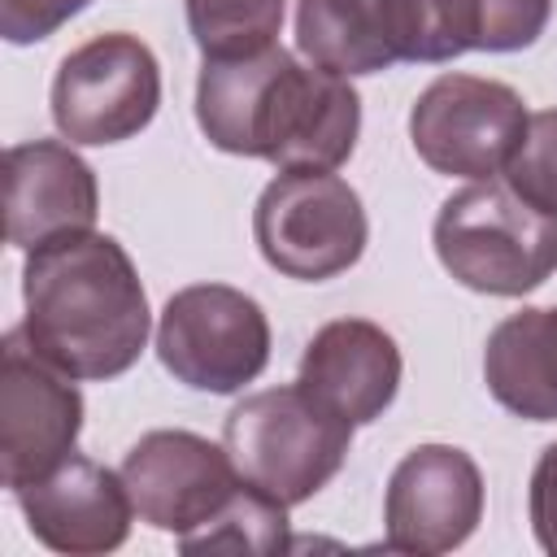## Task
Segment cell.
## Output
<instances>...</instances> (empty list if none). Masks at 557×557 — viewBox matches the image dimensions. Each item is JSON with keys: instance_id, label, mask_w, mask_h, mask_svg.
<instances>
[{"instance_id": "1", "label": "cell", "mask_w": 557, "mask_h": 557, "mask_svg": "<svg viewBox=\"0 0 557 557\" xmlns=\"http://www.w3.org/2000/svg\"><path fill=\"white\" fill-rule=\"evenodd\" d=\"M196 126L231 157L278 170H339L361 135V96L344 74L300 65L287 48L205 61L196 78Z\"/></svg>"}, {"instance_id": "2", "label": "cell", "mask_w": 557, "mask_h": 557, "mask_svg": "<svg viewBox=\"0 0 557 557\" xmlns=\"http://www.w3.org/2000/svg\"><path fill=\"white\" fill-rule=\"evenodd\" d=\"M22 339L70 379H117L148 344V292L131 252L100 231L48 239L22 265Z\"/></svg>"}, {"instance_id": "3", "label": "cell", "mask_w": 557, "mask_h": 557, "mask_svg": "<svg viewBox=\"0 0 557 557\" xmlns=\"http://www.w3.org/2000/svg\"><path fill=\"white\" fill-rule=\"evenodd\" d=\"M431 244L440 265L483 296H527L557 274V218L496 178L453 191L435 213Z\"/></svg>"}, {"instance_id": "4", "label": "cell", "mask_w": 557, "mask_h": 557, "mask_svg": "<svg viewBox=\"0 0 557 557\" xmlns=\"http://www.w3.org/2000/svg\"><path fill=\"white\" fill-rule=\"evenodd\" d=\"M222 444L248 487L292 509L339 474L352 422L313 400L300 383H287L244 396L222 422Z\"/></svg>"}, {"instance_id": "5", "label": "cell", "mask_w": 557, "mask_h": 557, "mask_svg": "<svg viewBox=\"0 0 557 557\" xmlns=\"http://www.w3.org/2000/svg\"><path fill=\"white\" fill-rule=\"evenodd\" d=\"M252 235L270 270L322 283L352 270L370 239V218L335 170H278L252 209Z\"/></svg>"}, {"instance_id": "6", "label": "cell", "mask_w": 557, "mask_h": 557, "mask_svg": "<svg viewBox=\"0 0 557 557\" xmlns=\"http://www.w3.org/2000/svg\"><path fill=\"white\" fill-rule=\"evenodd\" d=\"M157 357L178 383L209 396H231L265 370L270 318L239 287H178L157 322Z\"/></svg>"}, {"instance_id": "7", "label": "cell", "mask_w": 557, "mask_h": 557, "mask_svg": "<svg viewBox=\"0 0 557 557\" xmlns=\"http://www.w3.org/2000/svg\"><path fill=\"white\" fill-rule=\"evenodd\" d=\"M161 109L157 52L126 30L91 35L61 57L52 78V122L61 139L104 148L139 135Z\"/></svg>"}, {"instance_id": "8", "label": "cell", "mask_w": 557, "mask_h": 557, "mask_svg": "<svg viewBox=\"0 0 557 557\" xmlns=\"http://www.w3.org/2000/svg\"><path fill=\"white\" fill-rule=\"evenodd\" d=\"M527 104L500 78L440 74L409 109L413 152L448 178H500L527 135Z\"/></svg>"}, {"instance_id": "9", "label": "cell", "mask_w": 557, "mask_h": 557, "mask_svg": "<svg viewBox=\"0 0 557 557\" xmlns=\"http://www.w3.org/2000/svg\"><path fill=\"white\" fill-rule=\"evenodd\" d=\"M83 431V392L65 370L44 361L22 331L0 348V479L9 492L57 470Z\"/></svg>"}, {"instance_id": "10", "label": "cell", "mask_w": 557, "mask_h": 557, "mask_svg": "<svg viewBox=\"0 0 557 557\" xmlns=\"http://www.w3.org/2000/svg\"><path fill=\"white\" fill-rule=\"evenodd\" d=\"M122 479L135 500V513L178 540L218 518L244 487L226 444L218 448L196 431L139 435L122 457Z\"/></svg>"}, {"instance_id": "11", "label": "cell", "mask_w": 557, "mask_h": 557, "mask_svg": "<svg viewBox=\"0 0 557 557\" xmlns=\"http://www.w3.org/2000/svg\"><path fill=\"white\" fill-rule=\"evenodd\" d=\"M483 522V474L457 444L409 448L383 496V548L392 553H453Z\"/></svg>"}, {"instance_id": "12", "label": "cell", "mask_w": 557, "mask_h": 557, "mask_svg": "<svg viewBox=\"0 0 557 557\" xmlns=\"http://www.w3.org/2000/svg\"><path fill=\"white\" fill-rule=\"evenodd\" d=\"M30 535L65 557H96L113 553L131 535L135 500L126 492L122 470L70 453L57 470L13 492Z\"/></svg>"}, {"instance_id": "13", "label": "cell", "mask_w": 557, "mask_h": 557, "mask_svg": "<svg viewBox=\"0 0 557 557\" xmlns=\"http://www.w3.org/2000/svg\"><path fill=\"white\" fill-rule=\"evenodd\" d=\"M96 170L61 139H26L4 152V231L17 248L96 231Z\"/></svg>"}, {"instance_id": "14", "label": "cell", "mask_w": 557, "mask_h": 557, "mask_svg": "<svg viewBox=\"0 0 557 557\" xmlns=\"http://www.w3.org/2000/svg\"><path fill=\"white\" fill-rule=\"evenodd\" d=\"M400 348L379 322L335 318L318 326L305 344L296 383L352 426H366L392 409L400 392Z\"/></svg>"}, {"instance_id": "15", "label": "cell", "mask_w": 557, "mask_h": 557, "mask_svg": "<svg viewBox=\"0 0 557 557\" xmlns=\"http://www.w3.org/2000/svg\"><path fill=\"white\" fill-rule=\"evenodd\" d=\"M296 48L313 65L357 78L413 61L409 0H300Z\"/></svg>"}, {"instance_id": "16", "label": "cell", "mask_w": 557, "mask_h": 557, "mask_svg": "<svg viewBox=\"0 0 557 557\" xmlns=\"http://www.w3.org/2000/svg\"><path fill=\"white\" fill-rule=\"evenodd\" d=\"M492 400L527 422H557V309H518L483 348Z\"/></svg>"}, {"instance_id": "17", "label": "cell", "mask_w": 557, "mask_h": 557, "mask_svg": "<svg viewBox=\"0 0 557 557\" xmlns=\"http://www.w3.org/2000/svg\"><path fill=\"white\" fill-rule=\"evenodd\" d=\"M183 9L205 61H235L274 48L287 0H183Z\"/></svg>"}, {"instance_id": "18", "label": "cell", "mask_w": 557, "mask_h": 557, "mask_svg": "<svg viewBox=\"0 0 557 557\" xmlns=\"http://www.w3.org/2000/svg\"><path fill=\"white\" fill-rule=\"evenodd\" d=\"M183 553H283L292 548V535H287V505L270 500L265 492L257 487H239L235 500L209 518L200 531L183 535L178 540Z\"/></svg>"}, {"instance_id": "19", "label": "cell", "mask_w": 557, "mask_h": 557, "mask_svg": "<svg viewBox=\"0 0 557 557\" xmlns=\"http://www.w3.org/2000/svg\"><path fill=\"white\" fill-rule=\"evenodd\" d=\"M505 183L527 205L557 218V109L531 113L527 135H522L513 161L505 165Z\"/></svg>"}, {"instance_id": "20", "label": "cell", "mask_w": 557, "mask_h": 557, "mask_svg": "<svg viewBox=\"0 0 557 557\" xmlns=\"http://www.w3.org/2000/svg\"><path fill=\"white\" fill-rule=\"evenodd\" d=\"M413 4V61L444 65L479 44V0H409Z\"/></svg>"}, {"instance_id": "21", "label": "cell", "mask_w": 557, "mask_h": 557, "mask_svg": "<svg viewBox=\"0 0 557 557\" xmlns=\"http://www.w3.org/2000/svg\"><path fill=\"white\" fill-rule=\"evenodd\" d=\"M553 17V0H479V52H522Z\"/></svg>"}, {"instance_id": "22", "label": "cell", "mask_w": 557, "mask_h": 557, "mask_svg": "<svg viewBox=\"0 0 557 557\" xmlns=\"http://www.w3.org/2000/svg\"><path fill=\"white\" fill-rule=\"evenodd\" d=\"M87 4L91 0H0V35L9 44H39Z\"/></svg>"}, {"instance_id": "23", "label": "cell", "mask_w": 557, "mask_h": 557, "mask_svg": "<svg viewBox=\"0 0 557 557\" xmlns=\"http://www.w3.org/2000/svg\"><path fill=\"white\" fill-rule=\"evenodd\" d=\"M527 509H531L535 544L557 557V440L544 444V453L535 457L531 487H527Z\"/></svg>"}]
</instances>
